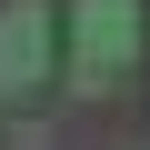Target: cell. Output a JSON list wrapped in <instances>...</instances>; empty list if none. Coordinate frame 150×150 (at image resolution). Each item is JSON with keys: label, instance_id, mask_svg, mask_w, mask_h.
Returning <instances> with one entry per match:
<instances>
[{"label": "cell", "instance_id": "2", "mask_svg": "<svg viewBox=\"0 0 150 150\" xmlns=\"http://www.w3.org/2000/svg\"><path fill=\"white\" fill-rule=\"evenodd\" d=\"M50 0H10V10H0V100H20L40 70H50Z\"/></svg>", "mask_w": 150, "mask_h": 150}, {"label": "cell", "instance_id": "1", "mask_svg": "<svg viewBox=\"0 0 150 150\" xmlns=\"http://www.w3.org/2000/svg\"><path fill=\"white\" fill-rule=\"evenodd\" d=\"M130 50H140V0H70V90L80 100L120 90Z\"/></svg>", "mask_w": 150, "mask_h": 150}]
</instances>
